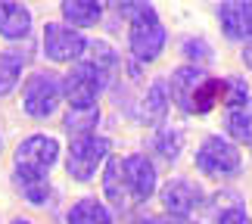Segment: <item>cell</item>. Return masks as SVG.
<instances>
[{
    "instance_id": "30bf717a",
    "label": "cell",
    "mask_w": 252,
    "mask_h": 224,
    "mask_svg": "<svg viewBox=\"0 0 252 224\" xmlns=\"http://www.w3.org/2000/svg\"><path fill=\"white\" fill-rule=\"evenodd\" d=\"M162 202L171 215H190L193 209L199 206V190L193 187L190 181H168L165 190H162Z\"/></svg>"
},
{
    "instance_id": "52a82bcc",
    "label": "cell",
    "mask_w": 252,
    "mask_h": 224,
    "mask_svg": "<svg viewBox=\"0 0 252 224\" xmlns=\"http://www.w3.org/2000/svg\"><path fill=\"white\" fill-rule=\"evenodd\" d=\"M84 50H87V41L75 28L60 25V22L44 28V53L50 56L53 63H75V60L84 56Z\"/></svg>"
},
{
    "instance_id": "2e32d148",
    "label": "cell",
    "mask_w": 252,
    "mask_h": 224,
    "mask_svg": "<svg viewBox=\"0 0 252 224\" xmlns=\"http://www.w3.org/2000/svg\"><path fill=\"white\" fill-rule=\"evenodd\" d=\"M69 224H112V215L100 199L87 196V199H78L69 209Z\"/></svg>"
},
{
    "instance_id": "9a60e30c",
    "label": "cell",
    "mask_w": 252,
    "mask_h": 224,
    "mask_svg": "<svg viewBox=\"0 0 252 224\" xmlns=\"http://www.w3.org/2000/svg\"><path fill=\"white\" fill-rule=\"evenodd\" d=\"M165 112H168L165 84L156 81V84H150V91H147V96H143V103H140V119L147 125H159V122H165Z\"/></svg>"
},
{
    "instance_id": "83f0119b",
    "label": "cell",
    "mask_w": 252,
    "mask_h": 224,
    "mask_svg": "<svg viewBox=\"0 0 252 224\" xmlns=\"http://www.w3.org/2000/svg\"><path fill=\"white\" fill-rule=\"evenodd\" d=\"M9 224H32V221H25V218H16V221H9Z\"/></svg>"
},
{
    "instance_id": "8fae6325",
    "label": "cell",
    "mask_w": 252,
    "mask_h": 224,
    "mask_svg": "<svg viewBox=\"0 0 252 224\" xmlns=\"http://www.w3.org/2000/svg\"><path fill=\"white\" fill-rule=\"evenodd\" d=\"M221 28L234 41H252V3H224L221 6Z\"/></svg>"
},
{
    "instance_id": "603a6c76",
    "label": "cell",
    "mask_w": 252,
    "mask_h": 224,
    "mask_svg": "<svg viewBox=\"0 0 252 224\" xmlns=\"http://www.w3.org/2000/svg\"><path fill=\"white\" fill-rule=\"evenodd\" d=\"M181 131H171V128H165L156 137V150L165 156V159H178V153H181Z\"/></svg>"
},
{
    "instance_id": "7402d4cb",
    "label": "cell",
    "mask_w": 252,
    "mask_h": 224,
    "mask_svg": "<svg viewBox=\"0 0 252 224\" xmlns=\"http://www.w3.org/2000/svg\"><path fill=\"white\" fill-rule=\"evenodd\" d=\"M16 184L22 190V196L28 202H34V206H44L50 199V184H47V178H16Z\"/></svg>"
},
{
    "instance_id": "d4e9b609",
    "label": "cell",
    "mask_w": 252,
    "mask_h": 224,
    "mask_svg": "<svg viewBox=\"0 0 252 224\" xmlns=\"http://www.w3.org/2000/svg\"><path fill=\"white\" fill-rule=\"evenodd\" d=\"M184 53H187L190 60H209L206 41H184Z\"/></svg>"
},
{
    "instance_id": "ba28073f",
    "label": "cell",
    "mask_w": 252,
    "mask_h": 224,
    "mask_svg": "<svg viewBox=\"0 0 252 224\" xmlns=\"http://www.w3.org/2000/svg\"><path fill=\"white\" fill-rule=\"evenodd\" d=\"M125 178H128L131 202H143L156 193V168L143 153H134L125 159Z\"/></svg>"
},
{
    "instance_id": "9c48e42d",
    "label": "cell",
    "mask_w": 252,
    "mask_h": 224,
    "mask_svg": "<svg viewBox=\"0 0 252 224\" xmlns=\"http://www.w3.org/2000/svg\"><path fill=\"white\" fill-rule=\"evenodd\" d=\"M103 193H106V199H109L119 212L131 206V190H128V178H125V159H119V156H112V159L106 162Z\"/></svg>"
},
{
    "instance_id": "484cf974",
    "label": "cell",
    "mask_w": 252,
    "mask_h": 224,
    "mask_svg": "<svg viewBox=\"0 0 252 224\" xmlns=\"http://www.w3.org/2000/svg\"><path fill=\"white\" fill-rule=\"evenodd\" d=\"M143 224H184V221H178V218H147Z\"/></svg>"
},
{
    "instance_id": "3957f363",
    "label": "cell",
    "mask_w": 252,
    "mask_h": 224,
    "mask_svg": "<svg viewBox=\"0 0 252 224\" xmlns=\"http://www.w3.org/2000/svg\"><path fill=\"white\" fill-rule=\"evenodd\" d=\"M106 75L100 65L94 63H78L72 65V72L65 75V81L60 84L63 87V96L72 103V109H84V106H96V96L106 87Z\"/></svg>"
},
{
    "instance_id": "4fadbf2b",
    "label": "cell",
    "mask_w": 252,
    "mask_h": 224,
    "mask_svg": "<svg viewBox=\"0 0 252 224\" xmlns=\"http://www.w3.org/2000/svg\"><path fill=\"white\" fill-rule=\"evenodd\" d=\"M28 28H32V13L22 3H0V34L16 41L28 34Z\"/></svg>"
},
{
    "instance_id": "6da1fadb",
    "label": "cell",
    "mask_w": 252,
    "mask_h": 224,
    "mask_svg": "<svg viewBox=\"0 0 252 224\" xmlns=\"http://www.w3.org/2000/svg\"><path fill=\"white\" fill-rule=\"evenodd\" d=\"M119 9L134 16L131 19V32H128L131 53L137 56L140 63H153L162 53V47H165V28H162L156 9L147 6V3H125Z\"/></svg>"
},
{
    "instance_id": "e0dca14e",
    "label": "cell",
    "mask_w": 252,
    "mask_h": 224,
    "mask_svg": "<svg viewBox=\"0 0 252 224\" xmlns=\"http://www.w3.org/2000/svg\"><path fill=\"white\" fill-rule=\"evenodd\" d=\"M221 91H224V81H218V78H202L199 81V87L193 91V100H190V115L193 112H209L212 106H215L218 100H221Z\"/></svg>"
},
{
    "instance_id": "ffe728a7",
    "label": "cell",
    "mask_w": 252,
    "mask_h": 224,
    "mask_svg": "<svg viewBox=\"0 0 252 224\" xmlns=\"http://www.w3.org/2000/svg\"><path fill=\"white\" fill-rule=\"evenodd\" d=\"M22 53H0V96H6L22 78Z\"/></svg>"
},
{
    "instance_id": "7a4b0ae2",
    "label": "cell",
    "mask_w": 252,
    "mask_h": 224,
    "mask_svg": "<svg viewBox=\"0 0 252 224\" xmlns=\"http://www.w3.org/2000/svg\"><path fill=\"white\" fill-rule=\"evenodd\" d=\"M56 159H60V143L47 134H32L16 147V178H47Z\"/></svg>"
},
{
    "instance_id": "5bb4252c",
    "label": "cell",
    "mask_w": 252,
    "mask_h": 224,
    "mask_svg": "<svg viewBox=\"0 0 252 224\" xmlns=\"http://www.w3.org/2000/svg\"><path fill=\"white\" fill-rule=\"evenodd\" d=\"M60 9H63L65 22H72L75 28H91V25L100 22V16H103V6L94 3V0H65Z\"/></svg>"
},
{
    "instance_id": "8992f818",
    "label": "cell",
    "mask_w": 252,
    "mask_h": 224,
    "mask_svg": "<svg viewBox=\"0 0 252 224\" xmlns=\"http://www.w3.org/2000/svg\"><path fill=\"white\" fill-rule=\"evenodd\" d=\"M60 96H63V87H60L53 72H34L25 81L22 106L32 119H47V115H53V109L60 106Z\"/></svg>"
},
{
    "instance_id": "4316f807",
    "label": "cell",
    "mask_w": 252,
    "mask_h": 224,
    "mask_svg": "<svg viewBox=\"0 0 252 224\" xmlns=\"http://www.w3.org/2000/svg\"><path fill=\"white\" fill-rule=\"evenodd\" d=\"M243 63L252 69V44H246V50H243Z\"/></svg>"
},
{
    "instance_id": "d6986e66",
    "label": "cell",
    "mask_w": 252,
    "mask_h": 224,
    "mask_svg": "<svg viewBox=\"0 0 252 224\" xmlns=\"http://www.w3.org/2000/svg\"><path fill=\"white\" fill-rule=\"evenodd\" d=\"M227 134L240 143H252V96L246 106L227 112Z\"/></svg>"
},
{
    "instance_id": "5b68a950",
    "label": "cell",
    "mask_w": 252,
    "mask_h": 224,
    "mask_svg": "<svg viewBox=\"0 0 252 224\" xmlns=\"http://www.w3.org/2000/svg\"><path fill=\"white\" fill-rule=\"evenodd\" d=\"M240 150L224 137H209L196 150V168L212 178H234L240 171Z\"/></svg>"
},
{
    "instance_id": "44dd1931",
    "label": "cell",
    "mask_w": 252,
    "mask_h": 224,
    "mask_svg": "<svg viewBox=\"0 0 252 224\" xmlns=\"http://www.w3.org/2000/svg\"><path fill=\"white\" fill-rule=\"evenodd\" d=\"M221 103L227 109H240V106L249 103V84L243 78H227L224 81V91H221Z\"/></svg>"
},
{
    "instance_id": "277c9868",
    "label": "cell",
    "mask_w": 252,
    "mask_h": 224,
    "mask_svg": "<svg viewBox=\"0 0 252 224\" xmlns=\"http://www.w3.org/2000/svg\"><path fill=\"white\" fill-rule=\"evenodd\" d=\"M103 159H109V140L96 137V134H87V137H75L69 147V162L65 168L75 181H91L96 168L103 165Z\"/></svg>"
},
{
    "instance_id": "cb8c5ba5",
    "label": "cell",
    "mask_w": 252,
    "mask_h": 224,
    "mask_svg": "<svg viewBox=\"0 0 252 224\" xmlns=\"http://www.w3.org/2000/svg\"><path fill=\"white\" fill-rule=\"evenodd\" d=\"M218 224H249V215H246V209H240V206H234V209L221 212V218H218Z\"/></svg>"
},
{
    "instance_id": "ac0fdd59",
    "label": "cell",
    "mask_w": 252,
    "mask_h": 224,
    "mask_svg": "<svg viewBox=\"0 0 252 224\" xmlns=\"http://www.w3.org/2000/svg\"><path fill=\"white\" fill-rule=\"evenodd\" d=\"M96 122H100V109H96V106H84V109H69L65 112V131L75 134V137L94 134Z\"/></svg>"
},
{
    "instance_id": "7c38bea8",
    "label": "cell",
    "mask_w": 252,
    "mask_h": 224,
    "mask_svg": "<svg viewBox=\"0 0 252 224\" xmlns=\"http://www.w3.org/2000/svg\"><path fill=\"white\" fill-rule=\"evenodd\" d=\"M206 78V72L196 69V65H184V69L171 72V100L181 106L184 112H190V100H193V91L199 87V81Z\"/></svg>"
}]
</instances>
